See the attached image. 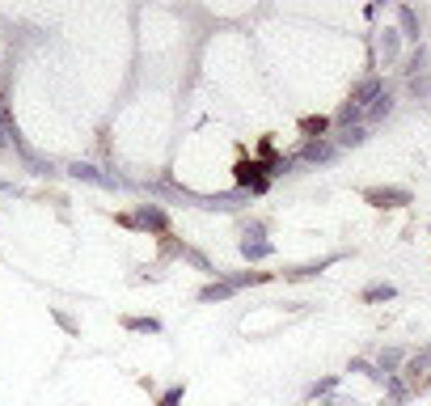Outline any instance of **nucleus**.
<instances>
[{"label": "nucleus", "instance_id": "obj_1", "mask_svg": "<svg viewBox=\"0 0 431 406\" xmlns=\"http://www.w3.org/2000/svg\"><path fill=\"white\" fill-rule=\"evenodd\" d=\"M237 169V186H250V195H262L267 186H271V165L267 161H258V157H250V161H237L233 165Z\"/></svg>", "mask_w": 431, "mask_h": 406}, {"label": "nucleus", "instance_id": "obj_2", "mask_svg": "<svg viewBox=\"0 0 431 406\" xmlns=\"http://www.w3.org/2000/svg\"><path fill=\"white\" fill-rule=\"evenodd\" d=\"M364 203H372V208H406V203H415V195H411V186H368Z\"/></svg>", "mask_w": 431, "mask_h": 406}, {"label": "nucleus", "instance_id": "obj_3", "mask_svg": "<svg viewBox=\"0 0 431 406\" xmlns=\"http://www.w3.org/2000/svg\"><path fill=\"white\" fill-rule=\"evenodd\" d=\"M296 157H301V161H313V165H326V161H334V157H339V144H334V140H326V136H322V140H305Z\"/></svg>", "mask_w": 431, "mask_h": 406}, {"label": "nucleus", "instance_id": "obj_4", "mask_svg": "<svg viewBox=\"0 0 431 406\" xmlns=\"http://www.w3.org/2000/svg\"><path fill=\"white\" fill-rule=\"evenodd\" d=\"M381 93H385V85H381V76H364V80H360V85L351 89V97H347V102L364 110V106H372V102H377Z\"/></svg>", "mask_w": 431, "mask_h": 406}, {"label": "nucleus", "instance_id": "obj_5", "mask_svg": "<svg viewBox=\"0 0 431 406\" xmlns=\"http://www.w3.org/2000/svg\"><path fill=\"white\" fill-rule=\"evenodd\" d=\"M364 140H368V127H364V123H360V127H343V131L334 136V144H339V148H360Z\"/></svg>", "mask_w": 431, "mask_h": 406}, {"label": "nucleus", "instance_id": "obj_6", "mask_svg": "<svg viewBox=\"0 0 431 406\" xmlns=\"http://www.w3.org/2000/svg\"><path fill=\"white\" fill-rule=\"evenodd\" d=\"M233 292H237V288H233L229 280H220V284H203V288H199V301H203V305H207V301H229Z\"/></svg>", "mask_w": 431, "mask_h": 406}, {"label": "nucleus", "instance_id": "obj_7", "mask_svg": "<svg viewBox=\"0 0 431 406\" xmlns=\"http://www.w3.org/2000/svg\"><path fill=\"white\" fill-rule=\"evenodd\" d=\"M330 127V119L326 114H309V119H301V131H305V140H322V131Z\"/></svg>", "mask_w": 431, "mask_h": 406}, {"label": "nucleus", "instance_id": "obj_8", "mask_svg": "<svg viewBox=\"0 0 431 406\" xmlns=\"http://www.w3.org/2000/svg\"><path fill=\"white\" fill-rule=\"evenodd\" d=\"M389 114H394V97H389V93H381V97L368 106V123H381V119H389Z\"/></svg>", "mask_w": 431, "mask_h": 406}, {"label": "nucleus", "instance_id": "obj_9", "mask_svg": "<svg viewBox=\"0 0 431 406\" xmlns=\"http://www.w3.org/2000/svg\"><path fill=\"white\" fill-rule=\"evenodd\" d=\"M267 280H275V271H241V275H229V284H233V288H245V284H267Z\"/></svg>", "mask_w": 431, "mask_h": 406}, {"label": "nucleus", "instance_id": "obj_10", "mask_svg": "<svg viewBox=\"0 0 431 406\" xmlns=\"http://www.w3.org/2000/svg\"><path fill=\"white\" fill-rule=\"evenodd\" d=\"M398 21H402V38L419 42V17H415L411 8H398Z\"/></svg>", "mask_w": 431, "mask_h": 406}, {"label": "nucleus", "instance_id": "obj_11", "mask_svg": "<svg viewBox=\"0 0 431 406\" xmlns=\"http://www.w3.org/2000/svg\"><path fill=\"white\" fill-rule=\"evenodd\" d=\"M360 114H364L360 106L343 102V106H339V114H334V123H339V127H360Z\"/></svg>", "mask_w": 431, "mask_h": 406}, {"label": "nucleus", "instance_id": "obj_12", "mask_svg": "<svg viewBox=\"0 0 431 406\" xmlns=\"http://www.w3.org/2000/svg\"><path fill=\"white\" fill-rule=\"evenodd\" d=\"M271 250H275V246H271V241H250V237H245V241H241V254H245V258H267V254H271Z\"/></svg>", "mask_w": 431, "mask_h": 406}, {"label": "nucleus", "instance_id": "obj_13", "mask_svg": "<svg viewBox=\"0 0 431 406\" xmlns=\"http://www.w3.org/2000/svg\"><path fill=\"white\" fill-rule=\"evenodd\" d=\"M394 284H372V288H364V301H394Z\"/></svg>", "mask_w": 431, "mask_h": 406}, {"label": "nucleus", "instance_id": "obj_14", "mask_svg": "<svg viewBox=\"0 0 431 406\" xmlns=\"http://www.w3.org/2000/svg\"><path fill=\"white\" fill-rule=\"evenodd\" d=\"M398 34H402V30H385V34H381V51H385V59H398Z\"/></svg>", "mask_w": 431, "mask_h": 406}, {"label": "nucleus", "instance_id": "obj_15", "mask_svg": "<svg viewBox=\"0 0 431 406\" xmlns=\"http://www.w3.org/2000/svg\"><path fill=\"white\" fill-rule=\"evenodd\" d=\"M123 326H127V330H148V335H157V330H161V322H157V318H127Z\"/></svg>", "mask_w": 431, "mask_h": 406}, {"label": "nucleus", "instance_id": "obj_16", "mask_svg": "<svg viewBox=\"0 0 431 406\" xmlns=\"http://www.w3.org/2000/svg\"><path fill=\"white\" fill-rule=\"evenodd\" d=\"M402 364V352L398 347H389V352H381V373H394Z\"/></svg>", "mask_w": 431, "mask_h": 406}, {"label": "nucleus", "instance_id": "obj_17", "mask_svg": "<svg viewBox=\"0 0 431 406\" xmlns=\"http://www.w3.org/2000/svg\"><path fill=\"white\" fill-rule=\"evenodd\" d=\"M411 93L415 97H431V76H411Z\"/></svg>", "mask_w": 431, "mask_h": 406}, {"label": "nucleus", "instance_id": "obj_18", "mask_svg": "<svg viewBox=\"0 0 431 406\" xmlns=\"http://www.w3.org/2000/svg\"><path fill=\"white\" fill-rule=\"evenodd\" d=\"M182 394H186V386H174V390H165L161 406H178V402H182Z\"/></svg>", "mask_w": 431, "mask_h": 406}, {"label": "nucleus", "instance_id": "obj_19", "mask_svg": "<svg viewBox=\"0 0 431 406\" xmlns=\"http://www.w3.org/2000/svg\"><path fill=\"white\" fill-rule=\"evenodd\" d=\"M351 373H364V377H381V373H377V369H372L368 360H351Z\"/></svg>", "mask_w": 431, "mask_h": 406}, {"label": "nucleus", "instance_id": "obj_20", "mask_svg": "<svg viewBox=\"0 0 431 406\" xmlns=\"http://www.w3.org/2000/svg\"><path fill=\"white\" fill-rule=\"evenodd\" d=\"M334 386H339L334 377H326V381H317V386H313V398H317V394H334Z\"/></svg>", "mask_w": 431, "mask_h": 406}, {"label": "nucleus", "instance_id": "obj_21", "mask_svg": "<svg viewBox=\"0 0 431 406\" xmlns=\"http://www.w3.org/2000/svg\"><path fill=\"white\" fill-rule=\"evenodd\" d=\"M326 406H356V402H347V398H330Z\"/></svg>", "mask_w": 431, "mask_h": 406}]
</instances>
